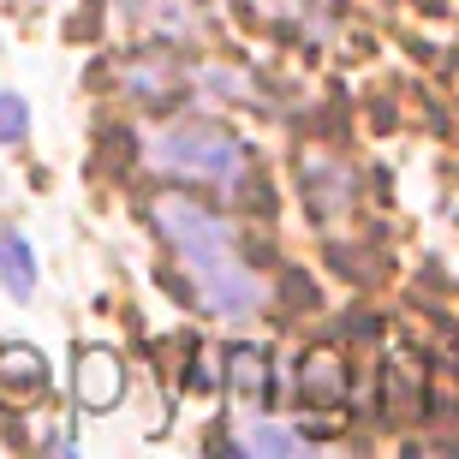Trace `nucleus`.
<instances>
[{
	"label": "nucleus",
	"instance_id": "nucleus-9",
	"mask_svg": "<svg viewBox=\"0 0 459 459\" xmlns=\"http://www.w3.org/2000/svg\"><path fill=\"white\" fill-rule=\"evenodd\" d=\"M24 132H30V108L18 102L13 90H0V143H18Z\"/></svg>",
	"mask_w": 459,
	"mask_h": 459
},
{
	"label": "nucleus",
	"instance_id": "nucleus-4",
	"mask_svg": "<svg viewBox=\"0 0 459 459\" xmlns=\"http://www.w3.org/2000/svg\"><path fill=\"white\" fill-rule=\"evenodd\" d=\"M72 388H78V406L84 411H108L119 400V358L114 352H84L78 370H72Z\"/></svg>",
	"mask_w": 459,
	"mask_h": 459
},
{
	"label": "nucleus",
	"instance_id": "nucleus-3",
	"mask_svg": "<svg viewBox=\"0 0 459 459\" xmlns=\"http://www.w3.org/2000/svg\"><path fill=\"white\" fill-rule=\"evenodd\" d=\"M48 388V364L30 346H0V400L6 406H30Z\"/></svg>",
	"mask_w": 459,
	"mask_h": 459
},
{
	"label": "nucleus",
	"instance_id": "nucleus-5",
	"mask_svg": "<svg viewBox=\"0 0 459 459\" xmlns=\"http://www.w3.org/2000/svg\"><path fill=\"white\" fill-rule=\"evenodd\" d=\"M0 287L13 292V299H30L36 292V256L13 227H0Z\"/></svg>",
	"mask_w": 459,
	"mask_h": 459
},
{
	"label": "nucleus",
	"instance_id": "nucleus-1",
	"mask_svg": "<svg viewBox=\"0 0 459 459\" xmlns=\"http://www.w3.org/2000/svg\"><path fill=\"white\" fill-rule=\"evenodd\" d=\"M155 233L168 238L173 256L186 263L204 310H215L221 323H251L256 310H263V281L238 256L233 227L215 209H204L197 197H161L155 204Z\"/></svg>",
	"mask_w": 459,
	"mask_h": 459
},
{
	"label": "nucleus",
	"instance_id": "nucleus-7",
	"mask_svg": "<svg viewBox=\"0 0 459 459\" xmlns=\"http://www.w3.org/2000/svg\"><path fill=\"white\" fill-rule=\"evenodd\" d=\"M299 394H305V400H341L346 394L341 364H334V358H305V364H299Z\"/></svg>",
	"mask_w": 459,
	"mask_h": 459
},
{
	"label": "nucleus",
	"instance_id": "nucleus-8",
	"mask_svg": "<svg viewBox=\"0 0 459 459\" xmlns=\"http://www.w3.org/2000/svg\"><path fill=\"white\" fill-rule=\"evenodd\" d=\"M233 382H238V394H245V400L256 394V406H263V388H269V370H263V352H233Z\"/></svg>",
	"mask_w": 459,
	"mask_h": 459
},
{
	"label": "nucleus",
	"instance_id": "nucleus-6",
	"mask_svg": "<svg viewBox=\"0 0 459 459\" xmlns=\"http://www.w3.org/2000/svg\"><path fill=\"white\" fill-rule=\"evenodd\" d=\"M227 447H238V454H310V436L281 424H245L227 436Z\"/></svg>",
	"mask_w": 459,
	"mask_h": 459
},
{
	"label": "nucleus",
	"instance_id": "nucleus-2",
	"mask_svg": "<svg viewBox=\"0 0 459 459\" xmlns=\"http://www.w3.org/2000/svg\"><path fill=\"white\" fill-rule=\"evenodd\" d=\"M150 161L173 179L209 191H245V179H251V150L227 126H209V119H179L168 132H155Z\"/></svg>",
	"mask_w": 459,
	"mask_h": 459
}]
</instances>
